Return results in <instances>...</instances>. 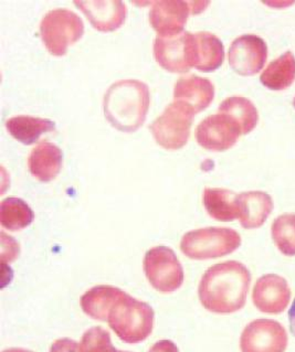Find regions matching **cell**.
<instances>
[{"instance_id": "3957f363", "label": "cell", "mask_w": 295, "mask_h": 352, "mask_svg": "<svg viewBox=\"0 0 295 352\" xmlns=\"http://www.w3.org/2000/svg\"><path fill=\"white\" fill-rule=\"evenodd\" d=\"M154 319V311L147 302L124 292L111 307L107 322L124 342L140 344L152 333Z\"/></svg>"}, {"instance_id": "4dcf8cb0", "label": "cell", "mask_w": 295, "mask_h": 352, "mask_svg": "<svg viewBox=\"0 0 295 352\" xmlns=\"http://www.w3.org/2000/svg\"><path fill=\"white\" fill-rule=\"evenodd\" d=\"M293 104H294V107H295V98H294V101H293Z\"/></svg>"}, {"instance_id": "f546056e", "label": "cell", "mask_w": 295, "mask_h": 352, "mask_svg": "<svg viewBox=\"0 0 295 352\" xmlns=\"http://www.w3.org/2000/svg\"><path fill=\"white\" fill-rule=\"evenodd\" d=\"M3 352H32L30 350L23 349V348H10V349L3 350Z\"/></svg>"}, {"instance_id": "9c48e42d", "label": "cell", "mask_w": 295, "mask_h": 352, "mask_svg": "<svg viewBox=\"0 0 295 352\" xmlns=\"http://www.w3.org/2000/svg\"><path fill=\"white\" fill-rule=\"evenodd\" d=\"M287 333L280 322L256 319L248 324L240 338L241 352H285Z\"/></svg>"}, {"instance_id": "4316f807", "label": "cell", "mask_w": 295, "mask_h": 352, "mask_svg": "<svg viewBox=\"0 0 295 352\" xmlns=\"http://www.w3.org/2000/svg\"><path fill=\"white\" fill-rule=\"evenodd\" d=\"M50 352H79V344L72 339H58L51 344Z\"/></svg>"}, {"instance_id": "7402d4cb", "label": "cell", "mask_w": 295, "mask_h": 352, "mask_svg": "<svg viewBox=\"0 0 295 352\" xmlns=\"http://www.w3.org/2000/svg\"><path fill=\"white\" fill-rule=\"evenodd\" d=\"M260 81L269 90L283 91L295 81V58L291 51L282 54L280 58L267 65Z\"/></svg>"}, {"instance_id": "cb8c5ba5", "label": "cell", "mask_w": 295, "mask_h": 352, "mask_svg": "<svg viewBox=\"0 0 295 352\" xmlns=\"http://www.w3.org/2000/svg\"><path fill=\"white\" fill-rule=\"evenodd\" d=\"M34 211L23 199H3L0 204V223L8 231H20L29 227L34 221Z\"/></svg>"}, {"instance_id": "9a60e30c", "label": "cell", "mask_w": 295, "mask_h": 352, "mask_svg": "<svg viewBox=\"0 0 295 352\" xmlns=\"http://www.w3.org/2000/svg\"><path fill=\"white\" fill-rule=\"evenodd\" d=\"M87 16L93 28L102 32L118 30L127 19V6L123 1H74Z\"/></svg>"}, {"instance_id": "30bf717a", "label": "cell", "mask_w": 295, "mask_h": 352, "mask_svg": "<svg viewBox=\"0 0 295 352\" xmlns=\"http://www.w3.org/2000/svg\"><path fill=\"white\" fill-rule=\"evenodd\" d=\"M267 59V43L256 34L237 38L229 49V65L239 76H254L263 69Z\"/></svg>"}, {"instance_id": "277c9868", "label": "cell", "mask_w": 295, "mask_h": 352, "mask_svg": "<svg viewBox=\"0 0 295 352\" xmlns=\"http://www.w3.org/2000/svg\"><path fill=\"white\" fill-rule=\"evenodd\" d=\"M241 245L239 233L229 228H205L186 233L180 250L191 260L204 261L226 256Z\"/></svg>"}, {"instance_id": "ffe728a7", "label": "cell", "mask_w": 295, "mask_h": 352, "mask_svg": "<svg viewBox=\"0 0 295 352\" xmlns=\"http://www.w3.org/2000/svg\"><path fill=\"white\" fill-rule=\"evenodd\" d=\"M237 193L220 188H206L203 202L211 218L217 221L230 222L239 218Z\"/></svg>"}, {"instance_id": "2e32d148", "label": "cell", "mask_w": 295, "mask_h": 352, "mask_svg": "<svg viewBox=\"0 0 295 352\" xmlns=\"http://www.w3.org/2000/svg\"><path fill=\"white\" fill-rule=\"evenodd\" d=\"M240 224L245 229H258L263 226L273 211L272 198L263 191H249L237 196Z\"/></svg>"}, {"instance_id": "d4e9b609", "label": "cell", "mask_w": 295, "mask_h": 352, "mask_svg": "<svg viewBox=\"0 0 295 352\" xmlns=\"http://www.w3.org/2000/svg\"><path fill=\"white\" fill-rule=\"evenodd\" d=\"M272 238L276 248L287 256L295 255V214L285 213L273 221Z\"/></svg>"}, {"instance_id": "e0dca14e", "label": "cell", "mask_w": 295, "mask_h": 352, "mask_svg": "<svg viewBox=\"0 0 295 352\" xmlns=\"http://www.w3.org/2000/svg\"><path fill=\"white\" fill-rule=\"evenodd\" d=\"M61 149L54 144L43 142L36 146L28 158V167L31 175L41 182H50L56 179L62 168Z\"/></svg>"}, {"instance_id": "83f0119b", "label": "cell", "mask_w": 295, "mask_h": 352, "mask_svg": "<svg viewBox=\"0 0 295 352\" xmlns=\"http://www.w3.org/2000/svg\"><path fill=\"white\" fill-rule=\"evenodd\" d=\"M149 352H179L178 346L172 340H160L149 349Z\"/></svg>"}, {"instance_id": "484cf974", "label": "cell", "mask_w": 295, "mask_h": 352, "mask_svg": "<svg viewBox=\"0 0 295 352\" xmlns=\"http://www.w3.org/2000/svg\"><path fill=\"white\" fill-rule=\"evenodd\" d=\"M79 352H129L121 351L113 346L111 335L102 327H92L82 336Z\"/></svg>"}, {"instance_id": "5b68a950", "label": "cell", "mask_w": 295, "mask_h": 352, "mask_svg": "<svg viewBox=\"0 0 295 352\" xmlns=\"http://www.w3.org/2000/svg\"><path fill=\"white\" fill-rule=\"evenodd\" d=\"M85 34L81 18L67 9H54L40 23V36L50 54L65 56L69 45H74Z\"/></svg>"}, {"instance_id": "8992f818", "label": "cell", "mask_w": 295, "mask_h": 352, "mask_svg": "<svg viewBox=\"0 0 295 352\" xmlns=\"http://www.w3.org/2000/svg\"><path fill=\"white\" fill-rule=\"evenodd\" d=\"M143 266L149 284L160 293H174L183 285V266L175 252L167 246H155L149 250Z\"/></svg>"}, {"instance_id": "f1b7e54d", "label": "cell", "mask_w": 295, "mask_h": 352, "mask_svg": "<svg viewBox=\"0 0 295 352\" xmlns=\"http://www.w3.org/2000/svg\"><path fill=\"white\" fill-rule=\"evenodd\" d=\"M289 329L291 333L295 336V298L293 302L292 306L289 308Z\"/></svg>"}, {"instance_id": "603a6c76", "label": "cell", "mask_w": 295, "mask_h": 352, "mask_svg": "<svg viewBox=\"0 0 295 352\" xmlns=\"http://www.w3.org/2000/svg\"><path fill=\"white\" fill-rule=\"evenodd\" d=\"M219 113L228 115L238 124L241 135H247L256 129L259 115L252 102L242 96H231L220 104Z\"/></svg>"}, {"instance_id": "ac0fdd59", "label": "cell", "mask_w": 295, "mask_h": 352, "mask_svg": "<svg viewBox=\"0 0 295 352\" xmlns=\"http://www.w3.org/2000/svg\"><path fill=\"white\" fill-rule=\"evenodd\" d=\"M225 48L221 40L210 32L194 34V67L200 72L210 73L221 67Z\"/></svg>"}, {"instance_id": "d6986e66", "label": "cell", "mask_w": 295, "mask_h": 352, "mask_svg": "<svg viewBox=\"0 0 295 352\" xmlns=\"http://www.w3.org/2000/svg\"><path fill=\"white\" fill-rule=\"evenodd\" d=\"M124 292L114 286H94L83 294L80 300L85 315L100 322H107L109 311Z\"/></svg>"}, {"instance_id": "52a82bcc", "label": "cell", "mask_w": 295, "mask_h": 352, "mask_svg": "<svg viewBox=\"0 0 295 352\" xmlns=\"http://www.w3.org/2000/svg\"><path fill=\"white\" fill-rule=\"evenodd\" d=\"M194 116L189 109L173 103L153 122L149 129L160 147L167 151H177L188 142Z\"/></svg>"}, {"instance_id": "8fae6325", "label": "cell", "mask_w": 295, "mask_h": 352, "mask_svg": "<svg viewBox=\"0 0 295 352\" xmlns=\"http://www.w3.org/2000/svg\"><path fill=\"white\" fill-rule=\"evenodd\" d=\"M240 135L241 131L238 124L221 113L205 118L196 129L198 144L207 151L218 153L236 145Z\"/></svg>"}, {"instance_id": "7a4b0ae2", "label": "cell", "mask_w": 295, "mask_h": 352, "mask_svg": "<svg viewBox=\"0 0 295 352\" xmlns=\"http://www.w3.org/2000/svg\"><path fill=\"white\" fill-rule=\"evenodd\" d=\"M151 96L146 84L138 80H122L105 93L103 111L107 122L118 131L133 133L146 120Z\"/></svg>"}, {"instance_id": "44dd1931", "label": "cell", "mask_w": 295, "mask_h": 352, "mask_svg": "<svg viewBox=\"0 0 295 352\" xmlns=\"http://www.w3.org/2000/svg\"><path fill=\"white\" fill-rule=\"evenodd\" d=\"M6 129L14 140L23 145H32L37 143L41 135L54 131L56 125L47 118L21 115L6 120Z\"/></svg>"}, {"instance_id": "5bb4252c", "label": "cell", "mask_w": 295, "mask_h": 352, "mask_svg": "<svg viewBox=\"0 0 295 352\" xmlns=\"http://www.w3.org/2000/svg\"><path fill=\"white\" fill-rule=\"evenodd\" d=\"M215 87L208 78L197 76L180 78L174 89V103L189 109L190 112H203L214 101Z\"/></svg>"}, {"instance_id": "7c38bea8", "label": "cell", "mask_w": 295, "mask_h": 352, "mask_svg": "<svg viewBox=\"0 0 295 352\" xmlns=\"http://www.w3.org/2000/svg\"><path fill=\"white\" fill-rule=\"evenodd\" d=\"M197 3L183 0L154 1L149 12V23L160 36L182 34L190 14H197Z\"/></svg>"}, {"instance_id": "6da1fadb", "label": "cell", "mask_w": 295, "mask_h": 352, "mask_svg": "<svg viewBox=\"0 0 295 352\" xmlns=\"http://www.w3.org/2000/svg\"><path fill=\"white\" fill-rule=\"evenodd\" d=\"M250 283V272L241 263H219L201 277L198 288L200 302L211 313H236L245 305Z\"/></svg>"}, {"instance_id": "4fadbf2b", "label": "cell", "mask_w": 295, "mask_h": 352, "mask_svg": "<svg viewBox=\"0 0 295 352\" xmlns=\"http://www.w3.org/2000/svg\"><path fill=\"white\" fill-rule=\"evenodd\" d=\"M253 304L262 313H283L291 300V289L285 278L276 274L260 277L253 287Z\"/></svg>"}, {"instance_id": "ba28073f", "label": "cell", "mask_w": 295, "mask_h": 352, "mask_svg": "<svg viewBox=\"0 0 295 352\" xmlns=\"http://www.w3.org/2000/svg\"><path fill=\"white\" fill-rule=\"evenodd\" d=\"M154 56L164 70L186 73L194 67V34L182 32L176 36L155 39Z\"/></svg>"}]
</instances>
